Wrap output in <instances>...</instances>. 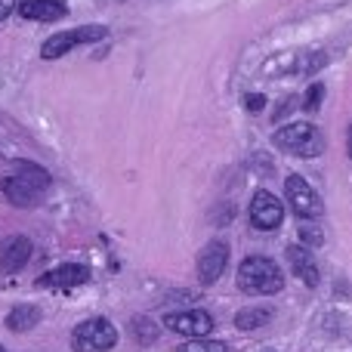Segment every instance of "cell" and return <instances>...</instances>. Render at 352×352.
Returning <instances> with one entry per match:
<instances>
[{
	"label": "cell",
	"mask_w": 352,
	"mask_h": 352,
	"mask_svg": "<svg viewBox=\"0 0 352 352\" xmlns=\"http://www.w3.org/2000/svg\"><path fill=\"white\" fill-rule=\"evenodd\" d=\"M244 105H248V111H263L266 109V96H260V93H254V96L244 99Z\"/></svg>",
	"instance_id": "cell-21"
},
{
	"label": "cell",
	"mask_w": 352,
	"mask_h": 352,
	"mask_svg": "<svg viewBox=\"0 0 352 352\" xmlns=\"http://www.w3.org/2000/svg\"><path fill=\"white\" fill-rule=\"evenodd\" d=\"M31 238L28 235H10L3 241V250H0V266L3 272H19V269L28 266L31 260Z\"/></svg>",
	"instance_id": "cell-11"
},
{
	"label": "cell",
	"mask_w": 352,
	"mask_h": 352,
	"mask_svg": "<svg viewBox=\"0 0 352 352\" xmlns=\"http://www.w3.org/2000/svg\"><path fill=\"white\" fill-rule=\"evenodd\" d=\"M16 6H19V0H0V22H6L16 12Z\"/></svg>",
	"instance_id": "cell-22"
},
{
	"label": "cell",
	"mask_w": 352,
	"mask_h": 352,
	"mask_svg": "<svg viewBox=\"0 0 352 352\" xmlns=\"http://www.w3.org/2000/svg\"><path fill=\"white\" fill-rule=\"evenodd\" d=\"M3 195H6V201L10 204H16V207H34V204H41V198H43V192L47 188H41V186H34V182H28L25 176H6L3 179Z\"/></svg>",
	"instance_id": "cell-9"
},
{
	"label": "cell",
	"mask_w": 352,
	"mask_h": 352,
	"mask_svg": "<svg viewBox=\"0 0 352 352\" xmlns=\"http://www.w3.org/2000/svg\"><path fill=\"white\" fill-rule=\"evenodd\" d=\"M164 328H170L173 334H186L192 340L210 334L213 331V318L204 309H182V312H167L164 316Z\"/></svg>",
	"instance_id": "cell-7"
},
{
	"label": "cell",
	"mask_w": 352,
	"mask_h": 352,
	"mask_svg": "<svg viewBox=\"0 0 352 352\" xmlns=\"http://www.w3.org/2000/svg\"><path fill=\"white\" fill-rule=\"evenodd\" d=\"M16 10L28 22H56V19H65L68 6L62 0H22Z\"/></svg>",
	"instance_id": "cell-12"
},
{
	"label": "cell",
	"mask_w": 352,
	"mask_h": 352,
	"mask_svg": "<svg viewBox=\"0 0 352 352\" xmlns=\"http://www.w3.org/2000/svg\"><path fill=\"white\" fill-rule=\"evenodd\" d=\"M136 331H140V340L142 343H148V340H155V337H158V328H155L148 318H136Z\"/></svg>",
	"instance_id": "cell-20"
},
{
	"label": "cell",
	"mask_w": 352,
	"mask_h": 352,
	"mask_svg": "<svg viewBox=\"0 0 352 352\" xmlns=\"http://www.w3.org/2000/svg\"><path fill=\"white\" fill-rule=\"evenodd\" d=\"M322 99H324V84H312L309 90H306L303 109H306V111H318V105H322Z\"/></svg>",
	"instance_id": "cell-19"
},
{
	"label": "cell",
	"mask_w": 352,
	"mask_h": 352,
	"mask_svg": "<svg viewBox=\"0 0 352 352\" xmlns=\"http://www.w3.org/2000/svg\"><path fill=\"white\" fill-rule=\"evenodd\" d=\"M272 322V309L269 306H250V309H241L235 316V328L238 331H256V328H266Z\"/></svg>",
	"instance_id": "cell-15"
},
{
	"label": "cell",
	"mask_w": 352,
	"mask_h": 352,
	"mask_svg": "<svg viewBox=\"0 0 352 352\" xmlns=\"http://www.w3.org/2000/svg\"><path fill=\"white\" fill-rule=\"evenodd\" d=\"M16 170H19V176H25L28 182H34V186L50 188V173L43 170L41 164H31V161H16Z\"/></svg>",
	"instance_id": "cell-16"
},
{
	"label": "cell",
	"mask_w": 352,
	"mask_h": 352,
	"mask_svg": "<svg viewBox=\"0 0 352 352\" xmlns=\"http://www.w3.org/2000/svg\"><path fill=\"white\" fill-rule=\"evenodd\" d=\"M322 241H324V235L316 226V219H303V223H300V244H303V248H318Z\"/></svg>",
	"instance_id": "cell-17"
},
{
	"label": "cell",
	"mask_w": 352,
	"mask_h": 352,
	"mask_svg": "<svg viewBox=\"0 0 352 352\" xmlns=\"http://www.w3.org/2000/svg\"><path fill=\"white\" fill-rule=\"evenodd\" d=\"M238 291L244 294H260V297H269V294H278L285 287V275L275 266L269 256H248V260L238 266Z\"/></svg>",
	"instance_id": "cell-1"
},
{
	"label": "cell",
	"mask_w": 352,
	"mask_h": 352,
	"mask_svg": "<svg viewBox=\"0 0 352 352\" xmlns=\"http://www.w3.org/2000/svg\"><path fill=\"white\" fill-rule=\"evenodd\" d=\"M87 278H90V269L87 266H80V263H62V266L43 272L41 278H37V285L41 287H78V285H84Z\"/></svg>",
	"instance_id": "cell-10"
},
{
	"label": "cell",
	"mask_w": 352,
	"mask_h": 352,
	"mask_svg": "<svg viewBox=\"0 0 352 352\" xmlns=\"http://www.w3.org/2000/svg\"><path fill=\"white\" fill-rule=\"evenodd\" d=\"M37 322H41V309H37V306H16V309H10V316H6V328L16 331V334L31 331Z\"/></svg>",
	"instance_id": "cell-14"
},
{
	"label": "cell",
	"mask_w": 352,
	"mask_h": 352,
	"mask_svg": "<svg viewBox=\"0 0 352 352\" xmlns=\"http://www.w3.org/2000/svg\"><path fill=\"white\" fill-rule=\"evenodd\" d=\"M285 256H287V266H291V272L297 275V278L303 281L306 287H316L318 285V266H316V260H312L309 248H303V244H291Z\"/></svg>",
	"instance_id": "cell-13"
},
{
	"label": "cell",
	"mask_w": 352,
	"mask_h": 352,
	"mask_svg": "<svg viewBox=\"0 0 352 352\" xmlns=\"http://www.w3.org/2000/svg\"><path fill=\"white\" fill-rule=\"evenodd\" d=\"M0 352H6V349H3V346H0Z\"/></svg>",
	"instance_id": "cell-24"
},
{
	"label": "cell",
	"mask_w": 352,
	"mask_h": 352,
	"mask_svg": "<svg viewBox=\"0 0 352 352\" xmlns=\"http://www.w3.org/2000/svg\"><path fill=\"white\" fill-rule=\"evenodd\" d=\"M349 155H352V124H349Z\"/></svg>",
	"instance_id": "cell-23"
},
{
	"label": "cell",
	"mask_w": 352,
	"mask_h": 352,
	"mask_svg": "<svg viewBox=\"0 0 352 352\" xmlns=\"http://www.w3.org/2000/svg\"><path fill=\"white\" fill-rule=\"evenodd\" d=\"M226 266H229V244L217 238L198 254V281L201 285H213L226 272Z\"/></svg>",
	"instance_id": "cell-8"
},
{
	"label": "cell",
	"mask_w": 352,
	"mask_h": 352,
	"mask_svg": "<svg viewBox=\"0 0 352 352\" xmlns=\"http://www.w3.org/2000/svg\"><path fill=\"white\" fill-rule=\"evenodd\" d=\"M118 343V331L109 318H87L72 331L74 352H109Z\"/></svg>",
	"instance_id": "cell-3"
},
{
	"label": "cell",
	"mask_w": 352,
	"mask_h": 352,
	"mask_svg": "<svg viewBox=\"0 0 352 352\" xmlns=\"http://www.w3.org/2000/svg\"><path fill=\"white\" fill-rule=\"evenodd\" d=\"M105 34H109V28H105V25H80V28L59 31V34H53V37H50V41L41 47V56H43V59H59V56L72 53V50L80 47V43H96V41H102Z\"/></svg>",
	"instance_id": "cell-4"
},
{
	"label": "cell",
	"mask_w": 352,
	"mask_h": 352,
	"mask_svg": "<svg viewBox=\"0 0 352 352\" xmlns=\"http://www.w3.org/2000/svg\"><path fill=\"white\" fill-rule=\"evenodd\" d=\"M248 213H250V223H254L260 232H272V229H278L281 219H285V204H281L272 192L260 188V192L250 198Z\"/></svg>",
	"instance_id": "cell-6"
},
{
	"label": "cell",
	"mask_w": 352,
	"mask_h": 352,
	"mask_svg": "<svg viewBox=\"0 0 352 352\" xmlns=\"http://www.w3.org/2000/svg\"><path fill=\"white\" fill-rule=\"evenodd\" d=\"M182 352H229V346H226L223 340H207V337H198V340L186 343Z\"/></svg>",
	"instance_id": "cell-18"
},
{
	"label": "cell",
	"mask_w": 352,
	"mask_h": 352,
	"mask_svg": "<svg viewBox=\"0 0 352 352\" xmlns=\"http://www.w3.org/2000/svg\"><path fill=\"white\" fill-rule=\"evenodd\" d=\"M272 142L285 155H294V158H318L324 152V133L309 121L285 124L281 130H275Z\"/></svg>",
	"instance_id": "cell-2"
},
{
	"label": "cell",
	"mask_w": 352,
	"mask_h": 352,
	"mask_svg": "<svg viewBox=\"0 0 352 352\" xmlns=\"http://www.w3.org/2000/svg\"><path fill=\"white\" fill-rule=\"evenodd\" d=\"M285 198L291 204V210L297 213L300 219H318L324 213L322 198L316 195V188L303 179V176H287L285 182Z\"/></svg>",
	"instance_id": "cell-5"
}]
</instances>
